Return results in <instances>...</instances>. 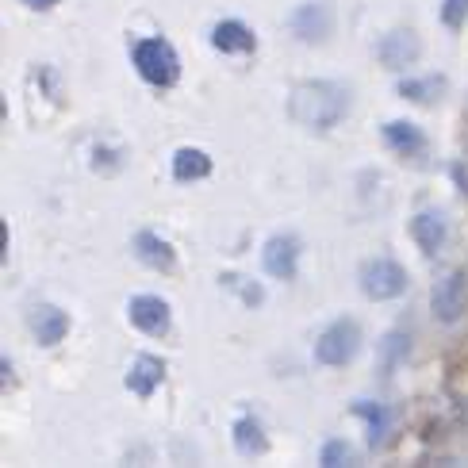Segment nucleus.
I'll return each instance as SVG.
<instances>
[{
    "instance_id": "4be33fe9",
    "label": "nucleus",
    "mask_w": 468,
    "mask_h": 468,
    "mask_svg": "<svg viewBox=\"0 0 468 468\" xmlns=\"http://www.w3.org/2000/svg\"><path fill=\"white\" fill-rule=\"evenodd\" d=\"M357 453H354V445H349L346 438H326L323 441V450H319V464L323 468H342V464H354Z\"/></svg>"
},
{
    "instance_id": "412c9836",
    "label": "nucleus",
    "mask_w": 468,
    "mask_h": 468,
    "mask_svg": "<svg viewBox=\"0 0 468 468\" xmlns=\"http://www.w3.org/2000/svg\"><path fill=\"white\" fill-rule=\"evenodd\" d=\"M219 288L234 292V296H239L246 307H261V303H265V284L253 281V277H246V272H223Z\"/></svg>"
},
{
    "instance_id": "393cba45",
    "label": "nucleus",
    "mask_w": 468,
    "mask_h": 468,
    "mask_svg": "<svg viewBox=\"0 0 468 468\" xmlns=\"http://www.w3.org/2000/svg\"><path fill=\"white\" fill-rule=\"evenodd\" d=\"M24 8H35V12H50L54 5H62V0H19Z\"/></svg>"
},
{
    "instance_id": "39448f33",
    "label": "nucleus",
    "mask_w": 468,
    "mask_h": 468,
    "mask_svg": "<svg viewBox=\"0 0 468 468\" xmlns=\"http://www.w3.org/2000/svg\"><path fill=\"white\" fill-rule=\"evenodd\" d=\"M335 24H338V16H335L330 0H303V5L288 12V31L307 47L326 43V38L335 35Z\"/></svg>"
},
{
    "instance_id": "ddd939ff",
    "label": "nucleus",
    "mask_w": 468,
    "mask_h": 468,
    "mask_svg": "<svg viewBox=\"0 0 468 468\" xmlns=\"http://www.w3.org/2000/svg\"><path fill=\"white\" fill-rule=\"evenodd\" d=\"M27 326H31V335H35L38 346L54 349L69 335V315L58 303H31L27 307Z\"/></svg>"
},
{
    "instance_id": "423d86ee",
    "label": "nucleus",
    "mask_w": 468,
    "mask_h": 468,
    "mask_svg": "<svg viewBox=\"0 0 468 468\" xmlns=\"http://www.w3.org/2000/svg\"><path fill=\"white\" fill-rule=\"evenodd\" d=\"M431 311L441 326H457L464 319V311H468V272L464 269H450L445 277L434 281Z\"/></svg>"
},
{
    "instance_id": "f03ea898",
    "label": "nucleus",
    "mask_w": 468,
    "mask_h": 468,
    "mask_svg": "<svg viewBox=\"0 0 468 468\" xmlns=\"http://www.w3.org/2000/svg\"><path fill=\"white\" fill-rule=\"evenodd\" d=\"M134 73L154 89H173L181 81V54L165 35H143L131 43Z\"/></svg>"
},
{
    "instance_id": "f3484780",
    "label": "nucleus",
    "mask_w": 468,
    "mask_h": 468,
    "mask_svg": "<svg viewBox=\"0 0 468 468\" xmlns=\"http://www.w3.org/2000/svg\"><path fill=\"white\" fill-rule=\"evenodd\" d=\"M207 38L219 54H253L258 50V35H253L242 19H219Z\"/></svg>"
},
{
    "instance_id": "9b49d317",
    "label": "nucleus",
    "mask_w": 468,
    "mask_h": 468,
    "mask_svg": "<svg viewBox=\"0 0 468 468\" xmlns=\"http://www.w3.org/2000/svg\"><path fill=\"white\" fill-rule=\"evenodd\" d=\"M380 139H384V146L396 154V158H403V162H419L426 150H431V139H426V131L419 127V123H411V120H388L384 127H380Z\"/></svg>"
},
{
    "instance_id": "2eb2a0df",
    "label": "nucleus",
    "mask_w": 468,
    "mask_h": 468,
    "mask_svg": "<svg viewBox=\"0 0 468 468\" xmlns=\"http://www.w3.org/2000/svg\"><path fill=\"white\" fill-rule=\"evenodd\" d=\"M131 253L146 269H154V272H173V269H177V250H173L169 239H162L158 230H139V234H134Z\"/></svg>"
},
{
    "instance_id": "dca6fc26",
    "label": "nucleus",
    "mask_w": 468,
    "mask_h": 468,
    "mask_svg": "<svg viewBox=\"0 0 468 468\" xmlns=\"http://www.w3.org/2000/svg\"><path fill=\"white\" fill-rule=\"evenodd\" d=\"M396 92L403 96V101L419 104V108H434V104H441V96L450 92V77H445V73L399 77V81H396Z\"/></svg>"
},
{
    "instance_id": "6e6552de",
    "label": "nucleus",
    "mask_w": 468,
    "mask_h": 468,
    "mask_svg": "<svg viewBox=\"0 0 468 468\" xmlns=\"http://www.w3.org/2000/svg\"><path fill=\"white\" fill-rule=\"evenodd\" d=\"M422 58V38L415 27H392L377 38V62L392 73H407Z\"/></svg>"
},
{
    "instance_id": "7ed1b4c3",
    "label": "nucleus",
    "mask_w": 468,
    "mask_h": 468,
    "mask_svg": "<svg viewBox=\"0 0 468 468\" xmlns=\"http://www.w3.org/2000/svg\"><path fill=\"white\" fill-rule=\"evenodd\" d=\"M357 288L365 300L373 303H388V300H399L407 288H411V277H407V269L388 258V253H377V258H365L361 269H357Z\"/></svg>"
},
{
    "instance_id": "f8f14e48",
    "label": "nucleus",
    "mask_w": 468,
    "mask_h": 468,
    "mask_svg": "<svg viewBox=\"0 0 468 468\" xmlns=\"http://www.w3.org/2000/svg\"><path fill=\"white\" fill-rule=\"evenodd\" d=\"M411 239L415 246L426 253V258H438L450 242V219H445L441 207H422L411 216Z\"/></svg>"
},
{
    "instance_id": "f257e3e1",
    "label": "nucleus",
    "mask_w": 468,
    "mask_h": 468,
    "mask_svg": "<svg viewBox=\"0 0 468 468\" xmlns=\"http://www.w3.org/2000/svg\"><path fill=\"white\" fill-rule=\"evenodd\" d=\"M349 108H354V92L346 81H330V77H311V81L292 85L288 92V120L315 134L335 131L349 115Z\"/></svg>"
},
{
    "instance_id": "a211bd4d",
    "label": "nucleus",
    "mask_w": 468,
    "mask_h": 468,
    "mask_svg": "<svg viewBox=\"0 0 468 468\" xmlns=\"http://www.w3.org/2000/svg\"><path fill=\"white\" fill-rule=\"evenodd\" d=\"M230 441H234V450H239V457H265V450H269L265 426H261V419L253 411H242L239 419H234Z\"/></svg>"
},
{
    "instance_id": "20e7f679",
    "label": "nucleus",
    "mask_w": 468,
    "mask_h": 468,
    "mask_svg": "<svg viewBox=\"0 0 468 468\" xmlns=\"http://www.w3.org/2000/svg\"><path fill=\"white\" fill-rule=\"evenodd\" d=\"M361 323L354 315H338L335 323H326L315 338V361L326 365V368H346L361 354Z\"/></svg>"
},
{
    "instance_id": "0eeeda50",
    "label": "nucleus",
    "mask_w": 468,
    "mask_h": 468,
    "mask_svg": "<svg viewBox=\"0 0 468 468\" xmlns=\"http://www.w3.org/2000/svg\"><path fill=\"white\" fill-rule=\"evenodd\" d=\"M300 253H303V242L296 230H272L261 246V265L272 281H296Z\"/></svg>"
},
{
    "instance_id": "a878e982",
    "label": "nucleus",
    "mask_w": 468,
    "mask_h": 468,
    "mask_svg": "<svg viewBox=\"0 0 468 468\" xmlns=\"http://www.w3.org/2000/svg\"><path fill=\"white\" fill-rule=\"evenodd\" d=\"M0 373H5V388L12 384V361H8V354H5V361H0Z\"/></svg>"
},
{
    "instance_id": "6ab92c4d",
    "label": "nucleus",
    "mask_w": 468,
    "mask_h": 468,
    "mask_svg": "<svg viewBox=\"0 0 468 468\" xmlns=\"http://www.w3.org/2000/svg\"><path fill=\"white\" fill-rule=\"evenodd\" d=\"M407 357H411V335L407 330H388V335L377 342V368H380V377H396L399 368L407 365Z\"/></svg>"
},
{
    "instance_id": "1a4fd4ad",
    "label": "nucleus",
    "mask_w": 468,
    "mask_h": 468,
    "mask_svg": "<svg viewBox=\"0 0 468 468\" xmlns=\"http://www.w3.org/2000/svg\"><path fill=\"white\" fill-rule=\"evenodd\" d=\"M349 411H354L361 422H365V441L368 450H388L396 438V426H399V415L396 407H388L380 399H354L349 403Z\"/></svg>"
},
{
    "instance_id": "aec40b11",
    "label": "nucleus",
    "mask_w": 468,
    "mask_h": 468,
    "mask_svg": "<svg viewBox=\"0 0 468 468\" xmlns=\"http://www.w3.org/2000/svg\"><path fill=\"white\" fill-rule=\"evenodd\" d=\"M211 169H216V162H211V154L200 146H181L173 154V181H181V185L211 177Z\"/></svg>"
},
{
    "instance_id": "4468645a",
    "label": "nucleus",
    "mask_w": 468,
    "mask_h": 468,
    "mask_svg": "<svg viewBox=\"0 0 468 468\" xmlns=\"http://www.w3.org/2000/svg\"><path fill=\"white\" fill-rule=\"evenodd\" d=\"M162 384H165V361H162V357H154V354H139V357H131L127 377H123V388H127L131 396L150 399Z\"/></svg>"
},
{
    "instance_id": "5701e85b",
    "label": "nucleus",
    "mask_w": 468,
    "mask_h": 468,
    "mask_svg": "<svg viewBox=\"0 0 468 468\" xmlns=\"http://www.w3.org/2000/svg\"><path fill=\"white\" fill-rule=\"evenodd\" d=\"M123 162H127V154L123 150H115V146H92V169L96 173H104V177H108V173H120L123 169Z\"/></svg>"
},
{
    "instance_id": "b1692460",
    "label": "nucleus",
    "mask_w": 468,
    "mask_h": 468,
    "mask_svg": "<svg viewBox=\"0 0 468 468\" xmlns=\"http://www.w3.org/2000/svg\"><path fill=\"white\" fill-rule=\"evenodd\" d=\"M441 24L450 31H461L468 24V0H441Z\"/></svg>"
},
{
    "instance_id": "9d476101",
    "label": "nucleus",
    "mask_w": 468,
    "mask_h": 468,
    "mask_svg": "<svg viewBox=\"0 0 468 468\" xmlns=\"http://www.w3.org/2000/svg\"><path fill=\"white\" fill-rule=\"evenodd\" d=\"M127 319L134 330H143L146 338H162L173 326V307L165 296H154V292H143V296L127 300Z\"/></svg>"
}]
</instances>
